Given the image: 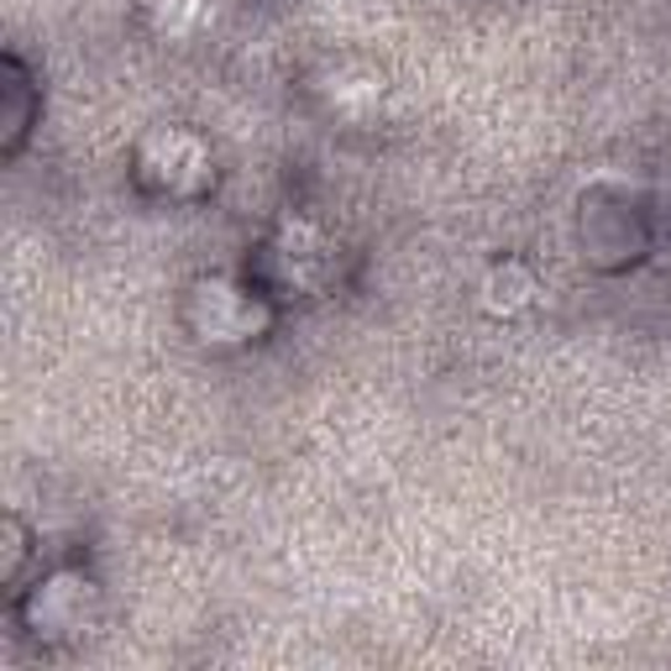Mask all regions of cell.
<instances>
[{
	"label": "cell",
	"instance_id": "1",
	"mask_svg": "<svg viewBox=\"0 0 671 671\" xmlns=\"http://www.w3.org/2000/svg\"><path fill=\"white\" fill-rule=\"evenodd\" d=\"M158 11H163V26H168V32H184L189 11H200V5H194V0H158Z\"/></svg>",
	"mask_w": 671,
	"mask_h": 671
}]
</instances>
